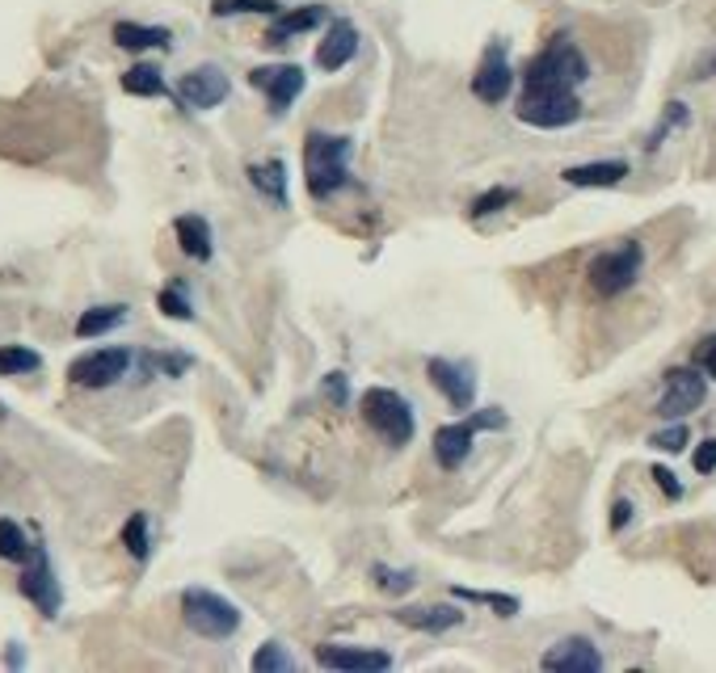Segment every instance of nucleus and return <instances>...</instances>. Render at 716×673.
Returning <instances> with one entry per match:
<instances>
[{
	"label": "nucleus",
	"instance_id": "f257e3e1",
	"mask_svg": "<svg viewBox=\"0 0 716 673\" xmlns=\"http://www.w3.org/2000/svg\"><path fill=\"white\" fill-rule=\"evenodd\" d=\"M350 135H330V131H308L303 135V182L308 194L316 202L333 198L337 189L350 186Z\"/></svg>",
	"mask_w": 716,
	"mask_h": 673
},
{
	"label": "nucleus",
	"instance_id": "f03ea898",
	"mask_svg": "<svg viewBox=\"0 0 716 673\" xmlns=\"http://www.w3.org/2000/svg\"><path fill=\"white\" fill-rule=\"evenodd\" d=\"M590 63L574 38H552L544 51L527 63L523 72V93H578V84H586Z\"/></svg>",
	"mask_w": 716,
	"mask_h": 673
},
{
	"label": "nucleus",
	"instance_id": "7ed1b4c3",
	"mask_svg": "<svg viewBox=\"0 0 716 673\" xmlns=\"http://www.w3.org/2000/svg\"><path fill=\"white\" fill-rule=\"evenodd\" d=\"M358 413H362V421L380 433L388 446H409L414 442V430H417L414 408H409V401L401 392H392V387H367L362 401H358Z\"/></svg>",
	"mask_w": 716,
	"mask_h": 673
},
{
	"label": "nucleus",
	"instance_id": "20e7f679",
	"mask_svg": "<svg viewBox=\"0 0 716 673\" xmlns=\"http://www.w3.org/2000/svg\"><path fill=\"white\" fill-rule=\"evenodd\" d=\"M182 619H186V627H190L194 636H203V640H228V636H236V627H241V611H236V602H228L223 593L190 585V590H182Z\"/></svg>",
	"mask_w": 716,
	"mask_h": 673
},
{
	"label": "nucleus",
	"instance_id": "39448f33",
	"mask_svg": "<svg viewBox=\"0 0 716 673\" xmlns=\"http://www.w3.org/2000/svg\"><path fill=\"white\" fill-rule=\"evenodd\" d=\"M506 417L485 408V413H464V421H451V426H439L435 430V459H439L442 472H455L460 463H469L472 442H476V430H501Z\"/></svg>",
	"mask_w": 716,
	"mask_h": 673
},
{
	"label": "nucleus",
	"instance_id": "423d86ee",
	"mask_svg": "<svg viewBox=\"0 0 716 673\" xmlns=\"http://www.w3.org/2000/svg\"><path fill=\"white\" fill-rule=\"evenodd\" d=\"M640 266H645V248L636 241L620 244V248L599 253V257L590 262V287L603 299L620 295V291H628L636 278H640Z\"/></svg>",
	"mask_w": 716,
	"mask_h": 673
},
{
	"label": "nucleus",
	"instance_id": "0eeeda50",
	"mask_svg": "<svg viewBox=\"0 0 716 673\" xmlns=\"http://www.w3.org/2000/svg\"><path fill=\"white\" fill-rule=\"evenodd\" d=\"M515 114L527 127L561 131V127H574L581 118V97L578 93H523Z\"/></svg>",
	"mask_w": 716,
	"mask_h": 673
},
{
	"label": "nucleus",
	"instance_id": "6e6552de",
	"mask_svg": "<svg viewBox=\"0 0 716 673\" xmlns=\"http://www.w3.org/2000/svg\"><path fill=\"white\" fill-rule=\"evenodd\" d=\"M704 396H708V375L700 367H674V371H666V392L658 401V413L666 421H683L704 404Z\"/></svg>",
	"mask_w": 716,
	"mask_h": 673
},
{
	"label": "nucleus",
	"instance_id": "1a4fd4ad",
	"mask_svg": "<svg viewBox=\"0 0 716 673\" xmlns=\"http://www.w3.org/2000/svg\"><path fill=\"white\" fill-rule=\"evenodd\" d=\"M18 590H22V597L34 602V606H38V615H47V619H56L59 611H63V590H59L56 568H51V560H47V552H43V547H34V556L22 565Z\"/></svg>",
	"mask_w": 716,
	"mask_h": 673
},
{
	"label": "nucleus",
	"instance_id": "9d476101",
	"mask_svg": "<svg viewBox=\"0 0 716 673\" xmlns=\"http://www.w3.org/2000/svg\"><path fill=\"white\" fill-rule=\"evenodd\" d=\"M127 371H131V350H123V346H106V350L81 353V358L68 367V379H72L77 387L102 392V387H114Z\"/></svg>",
	"mask_w": 716,
	"mask_h": 673
},
{
	"label": "nucleus",
	"instance_id": "9b49d317",
	"mask_svg": "<svg viewBox=\"0 0 716 673\" xmlns=\"http://www.w3.org/2000/svg\"><path fill=\"white\" fill-rule=\"evenodd\" d=\"M249 84L270 102V114H287L291 102L303 93L308 77H303L300 63H257V68L249 72Z\"/></svg>",
	"mask_w": 716,
	"mask_h": 673
},
{
	"label": "nucleus",
	"instance_id": "f8f14e48",
	"mask_svg": "<svg viewBox=\"0 0 716 673\" xmlns=\"http://www.w3.org/2000/svg\"><path fill=\"white\" fill-rule=\"evenodd\" d=\"M228 93H232V81H228V72L216 68V63H198V68H190V72L177 81V102L190 109L223 106Z\"/></svg>",
	"mask_w": 716,
	"mask_h": 673
},
{
	"label": "nucleus",
	"instance_id": "ddd939ff",
	"mask_svg": "<svg viewBox=\"0 0 716 673\" xmlns=\"http://www.w3.org/2000/svg\"><path fill=\"white\" fill-rule=\"evenodd\" d=\"M426 375H430V383L447 396V404L455 413H472V404H476V371H472V362L430 358L426 362Z\"/></svg>",
	"mask_w": 716,
	"mask_h": 673
},
{
	"label": "nucleus",
	"instance_id": "4468645a",
	"mask_svg": "<svg viewBox=\"0 0 716 673\" xmlns=\"http://www.w3.org/2000/svg\"><path fill=\"white\" fill-rule=\"evenodd\" d=\"M510 89H515L510 55H506V43H494V47L485 51V59H481V68L472 72V97L485 102V106H497V102L510 97Z\"/></svg>",
	"mask_w": 716,
	"mask_h": 673
},
{
	"label": "nucleus",
	"instance_id": "2eb2a0df",
	"mask_svg": "<svg viewBox=\"0 0 716 673\" xmlns=\"http://www.w3.org/2000/svg\"><path fill=\"white\" fill-rule=\"evenodd\" d=\"M540 665L548 673H599L603 670V652L586 636H565L540 657Z\"/></svg>",
	"mask_w": 716,
	"mask_h": 673
},
{
	"label": "nucleus",
	"instance_id": "dca6fc26",
	"mask_svg": "<svg viewBox=\"0 0 716 673\" xmlns=\"http://www.w3.org/2000/svg\"><path fill=\"white\" fill-rule=\"evenodd\" d=\"M358 26L355 22H346V18H333L330 26H325V38L316 43V68L321 72H342L350 59L358 55Z\"/></svg>",
	"mask_w": 716,
	"mask_h": 673
},
{
	"label": "nucleus",
	"instance_id": "f3484780",
	"mask_svg": "<svg viewBox=\"0 0 716 673\" xmlns=\"http://www.w3.org/2000/svg\"><path fill=\"white\" fill-rule=\"evenodd\" d=\"M316 661L325 670H362V673H384L392 670V652L384 648H355V645H321Z\"/></svg>",
	"mask_w": 716,
	"mask_h": 673
},
{
	"label": "nucleus",
	"instance_id": "a211bd4d",
	"mask_svg": "<svg viewBox=\"0 0 716 673\" xmlns=\"http://www.w3.org/2000/svg\"><path fill=\"white\" fill-rule=\"evenodd\" d=\"M325 18H330V9L325 4H303V9H278L275 22L266 26V47H287L291 38H300L308 30L325 26Z\"/></svg>",
	"mask_w": 716,
	"mask_h": 673
},
{
	"label": "nucleus",
	"instance_id": "6ab92c4d",
	"mask_svg": "<svg viewBox=\"0 0 716 673\" xmlns=\"http://www.w3.org/2000/svg\"><path fill=\"white\" fill-rule=\"evenodd\" d=\"M628 173H633L628 161H590V164H569L561 173V182L578 189H607V186H620Z\"/></svg>",
	"mask_w": 716,
	"mask_h": 673
},
{
	"label": "nucleus",
	"instance_id": "aec40b11",
	"mask_svg": "<svg viewBox=\"0 0 716 673\" xmlns=\"http://www.w3.org/2000/svg\"><path fill=\"white\" fill-rule=\"evenodd\" d=\"M114 47H123V51H131V55L169 51V47H173V30L143 26V22H118V26H114Z\"/></svg>",
	"mask_w": 716,
	"mask_h": 673
},
{
	"label": "nucleus",
	"instance_id": "412c9836",
	"mask_svg": "<svg viewBox=\"0 0 716 673\" xmlns=\"http://www.w3.org/2000/svg\"><path fill=\"white\" fill-rule=\"evenodd\" d=\"M396 619L405 623V627H414V631L442 636V631H451V627L464 623V611H460V606H447V602H442V606H401Z\"/></svg>",
	"mask_w": 716,
	"mask_h": 673
},
{
	"label": "nucleus",
	"instance_id": "4be33fe9",
	"mask_svg": "<svg viewBox=\"0 0 716 673\" xmlns=\"http://www.w3.org/2000/svg\"><path fill=\"white\" fill-rule=\"evenodd\" d=\"M173 232H177V244L190 262H211L216 253V236H211V223L203 216H177L173 219Z\"/></svg>",
	"mask_w": 716,
	"mask_h": 673
},
{
	"label": "nucleus",
	"instance_id": "5701e85b",
	"mask_svg": "<svg viewBox=\"0 0 716 673\" xmlns=\"http://www.w3.org/2000/svg\"><path fill=\"white\" fill-rule=\"evenodd\" d=\"M249 186L257 194H266L275 207H287V164L278 161H262V164H249Z\"/></svg>",
	"mask_w": 716,
	"mask_h": 673
},
{
	"label": "nucleus",
	"instance_id": "b1692460",
	"mask_svg": "<svg viewBox=\"0 0 716 673\" xmlns=\"http://www.w3.org/2000/svg\"><path fill=\"white\" fill-rule=\"evenodd\" d=\"M123 93H131V97H165L169 84L157 63H131L123 72Z\"/></svg>",
	"mask_w": 716,
	"mask_h": 673
},
{
	"label": "nucleus",
	"instance_id": "393cba45",
	"mask_svg": "<svg viewBox=\"0 0 716 673\" xmlns=\"http://www.w3.org/2000/svg\"><path fill=\"white\" fill-rule=\"evenodd\" d=\"M127 321V303H106V308H89L81 312V321H77V337H102V333H111L118 324Z\"/></svg>",
	"mask_w": 716,
	"mask_h": 673
},
{
	"label": "nucleus",
	"instance_id": "a878e982",
	"mask_svg": "<svg viewBox=\"0 0 716 673\" xmlns=\"http://www.w3.org/2000/svg\"><path fill=\"white\" fill-rule=\"evenodd\" d=\"M34 547H38V543H30L26 531H22L13 518H0V560L26 565L30 556H34Z\"/></svg>",
	"mask_w": 716,
	"mask_h": 673
},
{
	"label": "nucleus",
	"instance_id": "bb28decb",
	"mask_svg": "<svg viewBox=\"0 0 716 673\" xmlns=\"http://www.w3.org/2000/svg\"><path fill=\"white\" fill-rule=\"evenodd\" d=\"M43 371V353L30 350V346H0V375L18 379V375H34Z\"/></svg>",
	"mask_w": 716,
	"mask_h": 673
},
{
	"label": "nucleus",
	"instance_id": "cd10ccee",
	"mask_svg": "<svg viewBox=\"0 0 716 673\" xmlns=\"http://www.w3.org/2000/svg\"><path fill=\"white\" fill-rule=\"evenodd\" d=\"M123 547H127V556H136L139 565L148 560V552H152V538H148V513H131V518L123 522Z\"/></svg>",
	"mask_w": 716,
	"mask_h": 673
},
{
	"label": "nucleus",
	"instance_id": "c85d7f7f",
	"mask_svg": "<svg viewBox=\"0 0 716 673\" xmlns=\"http://www.w3.org/2000/svg\"><path fill=\"white\" fill-rule=\"evenodd\" d=\"M278 0H211V18H249V13H266V18H275Z\"/></svg>",
	"mask_w": 716,
	"mask_h": 673
},
{
	"label": "nucleus",
	"instance_id": "c756f323",
	"mask_svg": "<svg viewBox=\"0 0 716 673\" xmlns=\"http://www.w3.org/2000/svg\"><path fill=\"white\" fill-rule=\"evenodd\" d=\"M455 597H460V602H481V606H494L497 615H501V619H515V615H519V597H515V593H489V590H460V585H455Z\"/></svg>",
	"mask_w": 716,
	"mask_h": 673
},
{
	"label": "nucleus",
	"instance_id": "7c9ffc66",
	"mask_svg": "<svg viewBox=\"0 0 716 673\" xmlns=\"http://www.w3.org/2000/svg\"><path fill=\"white\" fill-rule=\"evenodd\" d=\"M688 123H691V109L683 106V102H670V106H666V114L658 118V127H654V131H649V139H645V148H649V152H658L661 143H666V135L674 131V127H688Z\"/></svg>",
	"mask_w": 716,
	"mask_h": 673
},
{
	"label": "nucleus",
	"instance_id": "2f4dec72",
	"mask_svg": "<svg viewBox=\"0 0 716 673\" xmlns=\"http://www.w3.org/2000/svg\"><path fill=\"white\" fill-rule=\"evenodd\" d=\"M253 670L257 673H291L296 670V657L278 645V640H270V645H262L257 652H253Z\"/></svg>",
	"mask_w": 716,
	"mask_h": 673
},
{
	"label": "nucleus",
	"instance_id": "473e14b6",
	"mask_svg": "<svg viewBox=\"0 0 716 673\" xmlns=\"http://www.w3.org/2000/svg\"><path fill=\"white\" fill-rule=\"evenodd\" d=\"M515 198H519V194H515V189H510V186H494V189H485V194H481V198L472 202V211H469V216H472V219L497 216V211H506V207H510Z\"/></svg>",
	"mask_w": 716,
	"mask_h": 673
},
{
	"label": "nucleus",
	"instance_id": "72a5a7b5",
	"mask_svg": "<svg viewBox=\"0 0 716 673\" xmlns=\"http://www.w3.org/2000/svg\"><path fill=\"white\" fill-rule=\"evenodd\" d=\"M371 577H376V585L388 593H409L417 585L414 572H405V568H388V565H376L371 568Z\"/></svg>",
	"mask_w": 716,
	"mask_h": 673
},
{
	"label": "nucleus",
	"instance_id": "f704fd0d",
	"mask_svg": "<svg viewBox=\"0 0 716 673\" xmlns=\"http://www.w3.org/2000/svg\"><path fill=\"white\" fill-rule=\"evenodd\" d=\"M157 308L165 312L169 321H194V303L182 295V287H165V291L157 295Z\"/></svg>",
	"mask_w": 716,
	"mask_h": 673
},
{
	"label": "nucleus",
	"instance_id": "c9c22d12",
	"mask_svg": "<svg viewBox=\"0 0 716 673\" xmlns=\"http://www.w3.org/2000/svg\"><path fill=\"white\" fill-rule=\"evenodd\" d=\"M649 442H654L658 451H670V455H679V451H683V446L691 442V433H688V426H683V421H674L670 430H658L654 438H649Z\"/></svg>",
	"mask_w": 716,
	"mask_h": 673
},
{
	"label": "nucleus",
	"instance_id": "e433bc0d",
	"mask_svg": "<svg viewBox=\"0 0 716 673\" xmlns=\"http://www.w3.org/2000/svg\"><path fill=\"white\" fill-rule=\"evenodd\" d=\"M321 392H325V401H330L333 408H346V404H350V383H346L342 371H330L325 383H321Z\"/></svg>",
	"mask_w": 716,
	"mask_h": 673
},
{
	"label": "nucleus",
	"instance_id": "4c0bfd02",
	"mask_svg": "<svg viewBox=\"0 0 716 673\" xmlns=\"http://www.w3.org/2000/svg\"><path fill=\"white\" fill-rule=\"evenodd\" d=\"M691 463H695V472H700V476H713V472H716V438L700 442V446H695V455H691Z\"/></svg>",
	"mask_w": 716,
	"mask_h": 673
},
{
	"label": "nucleus",
	"instance_id": "58836bf2",
	"mask_svg": "<svg viewBox=\"0 0 716 673\" xmlns=\"http://www.w3.org/2000/svg\"><path fill=\"white\" fill-rule=\"evenodd\" d=\"M649 476H654V485L661 488V492H666V497H670V501H679V497H683V485H679V480H674V472H670V467H654V472H649Z\"/></svg>",
	"mask_w": 716,
	"mask_h": 673
},
{
	"label": "nucleus",
	"instance_id": "ea45409f",
	"mask_svg": "<svg viewBox=\"0 0 716 673\" xmlns=\"http://www.w3.org/2000/svg\"><path fill=\"white\" fill-rule=\"evenodd\" d=\"M695 367H700L708 379H716V333L713 337H704V346L695 350Z\"/></svg>",
	"mask_w": 716,
	"mask_h": 673
},
{
	"label": "nucleus",
	"instance_id": "a19ab883",
	"mask_svg": "<svg viewBox=\"0 0 716 673\" xmlns=\"http://www.w3.org/2000/svg\"><path fill=\"white\" fill-rule=\"evenodd\" d=\"M628 522H633V501H624V497H620V501L611 506V531H624Z\"/></svg>",
	"mask_w": 716,
	"mask_h": 673
},
{
	"label": "nucleus",
	"instance_id": "79ce46f5",
	"mask_svg": "<svg viewBox=\"0 0 716 673\" xmlns=\"http://www.w3.org/2000/svg\"><path fill=\"white\" fill-rule=\"evenodd\" d=\"M713 72H716V55H708L704 63H695V72H691V77H695V81H708Z\"/></svg>",
	"mask_w": 716,
	"mask_h": 673
}]
</instances>
